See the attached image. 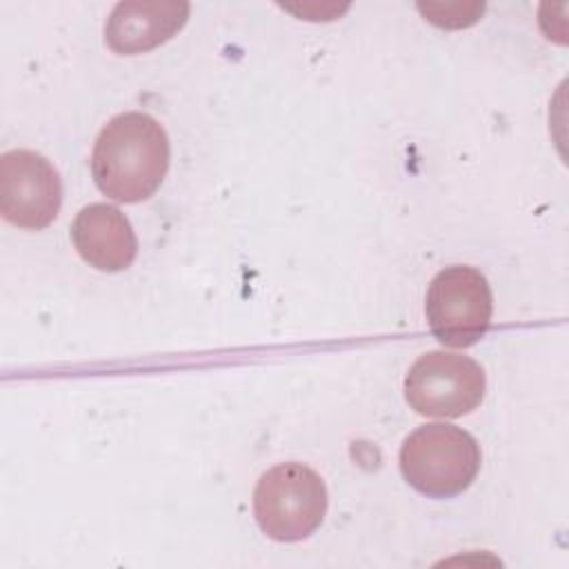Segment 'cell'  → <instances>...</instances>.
<instances>
[{
  "label": "cell",
  "instance_id": "1",
  "mask_svg": "<svg viewBox=\"0 0 569 569\" xmlns=\"http://www.w3.org/2000/svg\"><path fill=\"white\" fill-rule=\"evenodd\" d=\"M169 138L162 124L142 111L113 116L96 138L91 176L116 202H142L162 184L169 169Z\"/></svg>",
  "mask_w": 569,
  "mask_h": 569
},
{
  "label": "cell",
  "instance_id": "2",
  "mask_svg": "<svg viewBox=\"0 0 569 569\" xmlns=\"http://www.w3.org/2000/svg\"><path fill=\"white\" fill-rule=\"evenodd\" d=\"M476 438L447 422H429L411 431L400 447L402 478L427 498L462 493L478 476Z\"/></svg>",
  "mask_w": 569,
  "mask_h": 569
},
{
  "label": "cell",
  "instance_id": "3",
  "mask_svg": "<svg viewBox=\"0 0 569 569\" xmlns=\"http://www.w3.org/2000/svg\"><path fill=\"white\" fill-rule=\"evenodd\" d=\"M325 513L327 487L311 467L282 462L260 476L253 491V516L271 540H305L322 525Z\"/></svg>",
  "mask_w": 569,
  "mask_h": 569
},
{
  "label": "cell",
  "instance_id": "4",
  "mask_svg": "<svg viewBox=\"0 0 569 569\" xmlns=\"http://www.w3.org/2000/svg\"><path fill=\"white\" fill-rule=\"evenodd\" d=\"M493 296L487 278L465 264L438 271L425 298L431 333L453 349L476 345L491 325Z\"/></svg>",
  "mask_w": 569,
  "mask_h": 569
},
{
  "label": "cell",
  "instance_id": "5",
  "mask_svg": "<svg viewBox=\"0 0 569 569\" xmlns=\"http://www.w3.org/2000/svg\"><path fill=\"white\" fill-rule=\"evenodd\" d=\"M482 367L462 353H422L405 376V398L420 416L460 418L485 398Z\"/></svg>",
  "mask_w": 569,
  "mask_h": 569
},
{
  "label": "cell",
  "instance_id": "6",
  "mask_svg": "<svg viewBox=\"0 0 569 569\" xmlns=\"http://www.w3.org/2000/svg\"><path fill=\"white\" fill-rule=\"evenodd\" d=\"M62 204V180L56 167L31 149L0 156V213L20 229L49 227Z\"/></svg>",
  "mask_w": 569,
  "mask_h": 569
},
{
  "label": "cell",
  "instance_id": "7",
  "mask_svg": "<svg viewBox=\"0 0 569 569\" xmlns=\"http://www.w3.org/2000/svg\"><path fill=\"white\" fill-rule=\"evenodd\" d=\"M189 2L131 0L118 2L107 18L104 40L120 56L147 53L171 40L189 18Z\"/></svg>",
  "mask_w": 569,
  "mask_h": 569
},
{
  "label": "cell",
  "instance_id": "8",
  "mask_svg": "<svg viewBox=\"0 0 569 569\" xmlns=\"http://www.w3.org/2000/svg\"><path fill=\"white\" fill-rule=\"evenodd\" d=\"M71 240L89 267L107 273L127 269L138 256V238L129 218L107 202L80 209L71 227Z\"/></svg>",
  "mask_w": 569,
  "mask_h": 569
},
{
  "label": "cell",
  "instance_id": "9",
  "mask_svg": "<svg viewBox=\"0 0 569 569\" xmlns=\"http://www.w3.org/2000/svg\"><path fill=\"white\" fill-rule=\"evenodd\" d=\"M485 4L480 2H453V4H422L418 2V11L429 20L433 22L436 27H442V29H465V27H471L480 13H482Z\"/></svg>",
  "mask_w": 569,
  "mask_h": 569
}]
</instances>
